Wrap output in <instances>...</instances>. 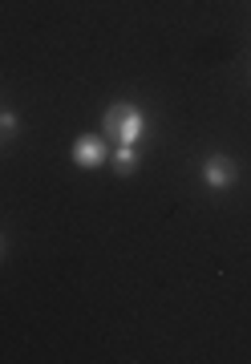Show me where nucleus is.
I'll use <instances>...</instances> for the list:
<instances>
[{"instance_id":"1","label":"nucleus","mask_w":251,"mask_h":364,"mask_svg":"<svg viewBox=\"0 0 251 364\" xmlns=\"http://www.w3.org/2000/svg\"><path fill=\"white\" fill-rule=\"evenodd\" d=\"M102 130H110L122 146H134L138 138H142V130H146V117H142V109H138V105L118 102V105H110V109H106Z\"/></svg>"},{"instance_id":"2","label":"nucleus","mask_w":251,"mask_h":364,"mask_svg":"<svg viewBox=\"0 0 251 364\" xmlns=\"http://www.w3.org/2000/svg\"><path fill=\"white\" fill-rule=\"evenodd\" d=\"M203 178H207V186H211V191H227V186L235 182V162H231V158H223V154L207 158V162H203Z\"/></svg>"},{"instance_id":"3","label":"nucleus","mask_w":251,"mask_h":364,"mask_svg":"<svg viewBox=\"0 0 251 364\" xmlns=\"http://www.w3.org/2000/svg\"><path fill=\"white\" fill-rule=\"evenodd\" d=\"M73 162H78L81 170H93V166H102L106 162V146H102V138H78L73 142Z\"/></svg>"},{"instance_id":"4","label":"nucleus","mask_w":251,"mask_h":364,"mask_svg":"<svg viewBox=\"0 0 251 364\" xmlns=\"http://www.w3.org/2000/svg\"><path fill=\"white\" fill-rule=\"evenodd\" d=\"M114 170H118V174H134V170H138V154H134V146H118V154H114Z\"/></svg>"},{"instance_id":"5","label":"nucleus","mask_w":251,"mask_h":364,"mask_svg":"<svg viewBox=\"0 0 251 364\" xmlns=\"http://www.w3.org/2000/svg\"><path fill=\"white\" fill-rule=\"evenodd\" d=\"M0 130L13 134V130H16V114H0Z\"/></svg>"},{"instance_id":"6","label":"nucleus","mask_w":251,"mask_h":364,"mask_svg":"<svg viewBox=\"0 0 251 364\" xmlns=\"http://www.w3.org/2000/svg\"><path fill=\"white\" fill-rule=\"evenodd\" d=\"M0 251H4V239H0Z\"/></svg>"}]
</instances>
